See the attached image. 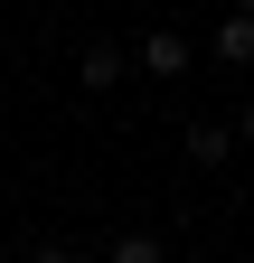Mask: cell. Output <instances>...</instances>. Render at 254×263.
<instances>
[{"mask_svg": "<svg viewBox=\"0 0 254 263\" xmlns=\"http://www.w3.org/2000/svg\"><path fill=\"white\" fill-rule=\"evenodd\" d=\"M132 57L151 66V76H188V57H198V47H188V38H179V28H151V38H141Z\"/></svg>", "mask_w": 254, "mask_h": 263, "instance_id": "6da1fadb", "label": "cell"}, {"mask_svg": "<svg viewBox=\"0 0 254 263\" xmlns=\"http://www.w3.org/2000/svg\"><path fill=\"white\" fill-rule=\"evenodd\" d=\"M226 151H235V132H226V122H188V160H198V170H216Z\"/></svg>", "mask_w": 254, "mask_h": 263, "instance_id": "7a4b0ae2", "label": "cell"}, {"mask_svg": "<svg viewBox=\"0 0 254 263\" xmlns=\"http://www.w3.org/2000/svg\"><path fill=\"white\" fill-rule=\"evenodd\" d=\"M76 76H85L94 94H104V85H122V47H104V38H94V47H85V66H76Z\"/></svg>", "mask_w": 254, "mask_h": 263, "instance_id": "3957f363", "label": "cell"}, {"mask_svg": "<svg viewBox=\"0 0 254 263\" xmlns=\"http://www.w3.org/2000/svg\"><path fill=\"white\" fill-rule=\"evenodd\" d=\"M216 57H226V66H254V19H226V28H216V38H207Z\"/></svg>", "mask_w": 254, "mask_h": 263, "instance_id": "277c9868", "label": "cell"}, {"mask_svg": "<svg viewBox=\"0 0 254 263\" xmlns=\"http://www.w3.org/2000/svg\"><path fill=\"white\" fill-rule=\"evenodd\" d=\"M113 263H170V254H160V235H122V245H113Z\"/></svg>", "mask_w": 254, "mask_h": 263, "instance_id": "5b68a950", "label": "cell"}, {"mask_svg": "<svg viewBox=\"0 0 254 263\" xmlns=\"http://www.w3.org/2000/svg\"><path fill=\"white\" fill-rule=\"evenodd\" d=\"M28 263H76V254H66V245H47V254H28Z\"/></svg>", "mask_w": 254, "mask_h": 263, "instance_id": "8992f818", "label": "cell"}, {"mask_svg": "<svg viewBox=\"0 0 254 263\" xmlns=\"http://www.w3.org/2000/svg\"><path fill=\"white\" fill-rule=\"evenodd\" d=\"M235 19H254V0H235Z\"/></svg>", "mask_w": 254, "mask_h": 263, "instance_id": "52a82bcc", "label": "cell"}, {"mask_svg": "<svg viewBox=\"0 0 254 263\" xmlns=\"http://www.w3.org/2000/svg\"><path fill=\"white\" fill-rule=\"evenodd\" d=\"M245 141H254V104H245Z\"/></svg>", "mask_w": 254, "mask_h": 263, "instance_id": "ba28073f", "label": "cell"}]
</instances>
